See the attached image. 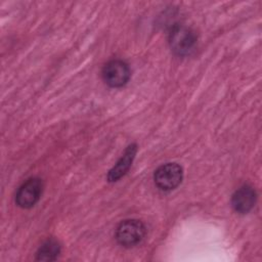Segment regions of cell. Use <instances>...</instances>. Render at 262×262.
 <instances>
[{
    "label": "cell",
    "mask_w": 262,
    "mask_h": 262,
    "mask_svg": "<svg viewBox=\"0 0 262 262\" xmlns=\"http://www.w3.org/2000/svg\"><path fill=\"white\" fill-rule=\"evenodd\" d=\"M169 45L176 55L186 56L194 50L196 36L190 28L177 25L173 27L169 33Z\"/></svg>",
    "instance_id": "cell-1"
},
{
    "label": "cell",
    "mask_w": 262,
    "mask_h": 262,
    "mask_svg": "<svg viewBox=\"0 0 262 262\" xmlns=\"http://www.w3.org/2000/svg\"><path fill=\"white\" fill-rule=\"evenodd\" d=\"M146 227L138 219H126L116 228V239L123 247H134L145 236Z\"/></svg>",
    "instance_id": "cell-2"
},
{
    "label": "cell",
    "mask_w": 262,
    "mask_h": 262,
    "mask_svg": "<svg viewBox=\"0 0 262 262\" xmlns=\"http://www.w3.org/2000/svg\"><path fill=\"white\" fill-rule=\"evenodd\" d=\"M183 170L177 163H166L161 165L154 173L155 184L164 191L176 188L182 181Z\"/></svg>",
    "instance_id": "cell-3"
},
{
    "label": "cell",
    "mask_w": 262,
    "mask_h": 262,
    "mask_svg": "<svg viewBox=\"0 0 262 262\" xmlns=\"http://www.w3.org/2000/svg\"><path fill=\"white\" fill-rule=\"evenodd\" d=\"M101 75L106 85L113 88H120L128 83L131 77V71L126 61L112 59L104 64Z\"/></svg>",
    "instance_id": "cell-4"
},
{
    "label": "cell",
    "mask_w": 262,
    "mask_h": 262,
    "mask_svg": "<svg viewBox=\"0 0 262 262\" xmlns=\"http://www.w3.org/2000/svg\"><path fill=\"white\" fill-rule=\"evenodd\" d=\"M42 191V180L38 177H31L18 187L15 193V204L23 209H30L38 203Z\"/></svg>",
    "instance_id": "cell-5"
},
{
    "label": "cell",
    "mask_w": 262,
    "mask_h": 262,
    "mask_svg": "<svg viewBox=\"0 0 262 262\" xmlns=\"http://www.w3.org/2000/svg\"><path fill=\"white\" fill-rule=\"evenodd\" d=\"M257 200L256 190L248 184H245L237 188L231 198V206L233 210L239 214H246L250 212Z\"/></svg>",
    "instance_id": "cell-6"
},
{
    "label": "cell",
    "mask_w": 262,
    "mask_h": 262,
    "mask_svg": "<svg viewBox=\"0 0 262 262\" xmlns=\"http://www.w3.org/2000/svg\"><path fill=\"white\" fill-rule=\"evenodd\" d=\"M136 151H137V145L135 143H132L127 146L123 156L118 160V162L115 164V166L108 171V173H107V181L108 182L118 181L129 171L131 165H132V162L135 158Z\"/></svg>",
    "instance_id": "cell-7"
},
{
    "label": "cell",
    "mask_w": 262,
    "mask_h": 262,
    "mask_svg": "<svg viewBox=\"0 0 262 262\" xmlns=\"http://www.w3.org/2000/svg\"><path fill=\"white\" fill-rule=\"evenodd\" d=\"M60 253V245L54 238H49L39 248L36 254V260L53 261Z\"/></svg>",
    "instance_id": "cell-8"
}]
</instances>
